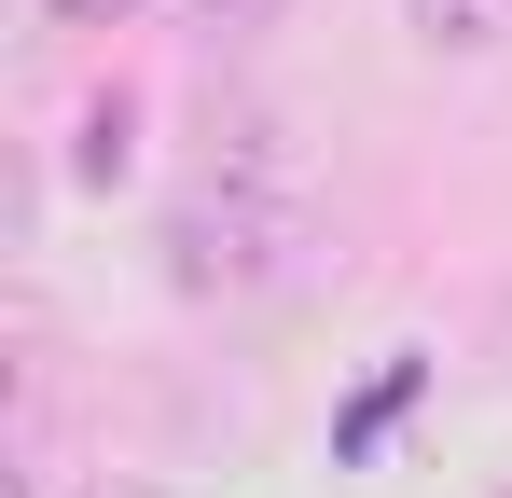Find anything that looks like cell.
I'll return each instance as SVG.
<instances>
[{
  "instance_id": "obj_2",
  "label": "cell",
  "mask_w": 512,
  "mask_h": 498,
  "mask_svg": "<svg viewBox=\"0 0 512 498\" xmlns=\"http://www.w3.org/2000/svg\"><path fill=\"white\" fill-rule=\"evenodd\" d=\"M208 180H236V194H305L291 111H263V97H222V111H208Z\"/></svg>"
},
{
  "instance_id": "obj_6",
  "label": "cell",
  "mask_w": 512,
  "mask_h": 498,
  "mask_svg": "<svg viewBox=\"0 0 512 498\" xmlns=\"http://www.w3.org/2000/svg\"><path fill=\"white\" fill-rule=\"evenodd\" d=\"M42 14H56V28H125L139 0H42Z\"/></svg>"
},
{
  "instance_id": "obj_5",
  "label": "cell",
  "mask_w": 512,
  "mask_h": 498,
  "mask_svg": "<svg viewBox=\"0 0 512 498\" xmlns=\"http://www.w3.org/2000/svg\"><path fill=\"white\" fill-rule=\"evenodd\" d=\"M180 14H194V28H208V42H263V28H277V14H291V0H180Z\"/></svg>"
},
{
  "instance_id": "obj_1",
  "label": "cell",
  "mask_w": 512,
  "mask_h": 498,
  "mask_svg": "<svg viewBox=\"0 0 512 498\" xmlns=\"http://www.w3.org/2000/svg\"><path fill=\"white\" fill-rule=\"evenodd\" d=\"M153 249H167V291L236 305V291H263V277H291V249H305V194H236V180L194 166V194L167 208Z\"/></svg>"
},
{
  "instance_id": "obj_8",
  "label": "cell",
  "mask_w": 512,
  "mask_h": 498,
  "mask_svg": "<svg viewBox=\"0 0 512 498\" xmlns=\"http://www.w3.org/2000/svg\"><path fill=\"white\" fill-rule=\"evenodd\" d=\"M499 498H512V485H499Z\"/></svg>"
},
{
  "instance_id": "obj_7",
  "label": "cell",
  "mask_w": 512,
  "mask_h": 498,
  "mask_svg": "<svg viewBox=\"0 0 512 498\" xmlns=\"http://www.w3.org/2000/svg\"><path fill=\"white\" fill-rule=\"evenodd\" d=\"M84 498H167V485H125V471H111V485H84Z\"/></svg>"
},
{
  "instance_id": "obj_4",
  "label": "cell",
  "mask_w": 512,
  "mask_h": 498,
  "mask_svg": "<svg viewBox=\"0 0 512 498\" xmlns=\"http://www.w3.org/2000/svg\"><path fill=\"white\" fill-rule=\"evenodd\" d=\"M402 28H416L429 56H499V42H512V0H402Z\"/></svg>"
},
{
  "instance_id": "obj_3",
  "label": "cell",
  "mask_w": 512,
  "mask_h": 498,
  "mask_svg": "<svg viewBox=\"0 0 512 498\" xmlns=\"http://www.w3.org/2000/svg\"><path fill=\"white\" fill-rule=\"evenodd\" d=\"M70 180H84V194H125V180H139V97H125V83H97L84 111H70Z\"/></svg>"
}]
</instances>
